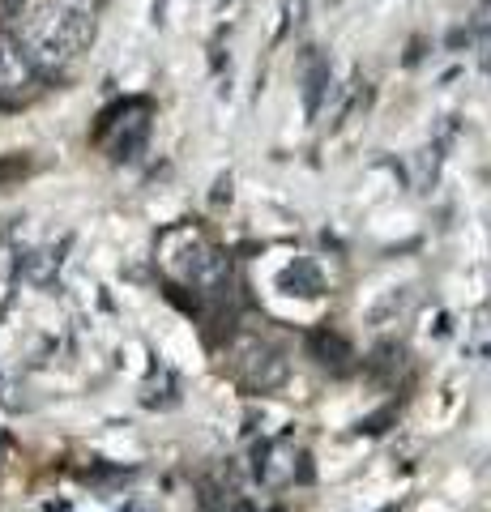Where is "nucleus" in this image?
<instances>
[{
  "label": "nucleus",
  "instance_id": "2",
  "mask_svg": "<svg viewBox=\"0 0 491 512\" xmlns=\"http://www.w3.org/2000/svg\"><path fill=\"white\" fill-rule=\"evenodd\" d=\"M39 90V69L22 56V47L0 35V103H26Z\"/></svg>",
  "mask_w": 491,
  "mask_h": 512
},
{
  "label": "nucleus",
  "instance_id": "1",
  "mask_svg": "<svg viewBox=\"0 0 491 512\" xmlns=\"http://www.w3.org/2000/svg\"><path fill=\"white\" fill-rule=\"evenodd\" d=\"M9 39L39 73H65L94 39L90 0H13Z\"/></svg>",
  "mask_w": 491,
  "mask_h": 512
},
{
  "label": "nucleus",
  "instance_id": "3",
  "mask_svg": "<svg viewBox=\"0 0 491 512\" xmlns=\"http://www.w3.org/2000/svg\"><path fill=\"white\" fill-rule=\"evenodd\" d=\"M329 82V64L325 60H308V116H316V107H321V90Z\"/></svg>",
  "mask_w": 491,
  "mask_h": 512
}]
</instances>
